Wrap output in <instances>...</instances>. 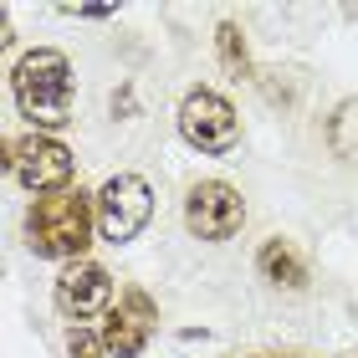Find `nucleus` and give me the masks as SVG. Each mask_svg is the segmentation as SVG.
Segmentation results:
<instances>
[{"label": "nucleus", "instance_id": "10", "mask_svg": "<svg viewBox=\"0 0 358 358\" xmlns=\"http://www.w3.org/2000/svg\"><path fill=\"white\" fill-rule=\"evenodd\" d=\"M215 57H220V67L231 72L236 83H256V62H251V46H246V31L236 21L215 26Z\"/></svg>", "mask_w": 358, "mask_h": 358}, {"label": "nucleus", "instance_id": "6", "mask_svg": "<svg viewBox=\"0 0 358 358\" xmlns=\"http://www.w3.org/2000/svg\"><path fill=\"white\" fill-rule=\"evenodd\" d=\"M241 225H246V200H241L236 185H225V179H200V185H189V194H185V231L194 241L220 246V241H231Z\"/></svg>", "mask_w": 358, "mask_h": 358}, {"label": "nucleus", "instance_id": "7", "mask_svg": "<svg viewBox=\"0 0 358 358\" xmlns=\"http://www.w3.org/2000/svg\"><path fill=\"white\" fill-rule=\"evenodd\" d=\"M52 302H57V313L72 322V328H83V322L92 317H108L113 307V276L97 266V262H72V266H62L57 276V287H52Z\"/></svg>", "mask_w": 358, "mask_h": 358}, {"label": "nucleus", "instance_id": "8", "mask_svg": "<svg viewBox=\"0 0 358 358\" xmlns=\"http://www.w3.org/2000/svg\"><path fill=\"white\" fill-rule=\"evenodd\" d=\"M154 322H159V302L143 287H128L123 297H118V307L103 317V343H108V353L113 358H138L143 348H149Z\"/></svg>", "mask_w": 358, "mask_h": 358}, {"label": "nucleus", "instance_id": "13", "mask_svg": "<svg viewBox=\"0 0 358 358\" xmlns=\"http://www.w3.org/2000/svg\"><path fill=\"white\" fill-rule=\"evenodd\" d=\"M251 358H302V353H251Z\"/></svg>", "mask_w": 358, "mask_h": 358}, {"label": "nucleus", "instance_id": "3", "mask_svg": "<svg viewBox=\"0 0 358 358\" xmlns=\"http://www.w3.org/2000/svg\"><path fill=\"white\" fill-rule=\"evenodd\" d=\"M6 169L41 200V194L72 189L77 154L62 138H52V134H26V138H6Z\"/></svg>", "mask_w": 358, "mask_h": 358}, {"label": "nucleus", "instance_id": "11", "mask_svg": "<svg viewBox=\"0 0 358 358\" xmlns=\"http://www.w3.org/2000/svg\"><path fill=\"white\" fill-rule=\"evenodd\" d=\"M67 358H113L103 333H87V328H72L67 333Z\"/></svg>", "mask_w": 358, "mask_h": 358}, {"label": "nucleus", "instance_id": "9", "mask_svg": "<svg viewBox=\"0 0 358 358\" xmlns=\"http://www.w3.org/2000/svg\"><path fill=\"white\" fill-rule=\"evenodd\" d=\"M256 271H262V282H271L276 292H307V262H302V251L292 246V241H282V236L262 241Z\"/></svg>", "mask_w": 358, "mask_h": 358}, {"label": "nucleus", "instance_id": "4", "mask_svg": "<svg viewBox=\"0 0 358 358\" xmlns=\"http://www.w3.org/2000/svg\"><path fill=\"white\" fill-rule=\"evenodd\" d=\"M179 138L189 143V149L200 154H231L241 143V118L231 108V97L215 92V87H189L185 97H179Z\"/></svg>", "mask_w": 358, "mask_h": 358}, {"label": "nucleus", "instance_id": "12", "mask_svg": "<svg viewBox=\"0 0 358 358\" xmlns=\"http://www.w3.org/2000/svg\"><path fill=\"white\" fill-rule=\"evenodd\" d=\"M62 15H83V21H108V15H113V6H67Z\"/></svg>", "mask_w": 358, "mask_h": 358}, {"label": "nucleus", "instance_id": "5", "mask_svg": "<svg viewBox=\"0 0 358 358\" xmlns=\"http://www.w3.org/2000/svg\"><path fill=\"white\" fill-rule=\"evenodd\" d=\"M154 220V189L143 174H113L97 189V236L108 246H128L143 236V225Z\"/></svg>", "mask_w": 358, "mask_h": 358}, {"label": "nucleus", "instance_id": "2", "mask_svg": "<svg viewBox=\"0 0 358 358\" xmlns=\"http://www.w3.org/2000/svg\"><path fill=\"white\" fill-rule=\"evenodd\" d=\"M97 231V194L87 189H62V194H41L26 210V246L41 262H87Z\"/></svg>", "mask_w": 358, "mask_h": 358}, {"label": "nucleus", "instance_id": "1", "mask_svg": "<svg viewBox=\"0 0 358 358\" xmlns=\"http://www.w3.org/2000/svg\"><path fill=\"white\" fill-rule=\"evenodd\" d=\"M10 92L21 118L31 123V134H57L72 123L77 108V83H72V62L57 46H31L15 57L10 67Z\"/></svg>", "mask_w": 358, "mask_h": 358}]
</instances>
